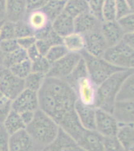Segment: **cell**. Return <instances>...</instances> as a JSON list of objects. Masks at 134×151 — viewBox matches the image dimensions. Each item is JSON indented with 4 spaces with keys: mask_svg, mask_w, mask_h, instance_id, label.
Segmentation results:
<instances>
[{
    "mask_svg": "<svg viewBox=\"0 0 134 151\" xmlns=\"http://www.w3.org/2000/svg\"><path fill=\"white\" fill-rule=\"evenodd\" d=\"M52 29L62 37L74 32V18L63 12L51 22Z\"/></svg>",
    "mask_w": 134,
    "mask_h": 151,
    "instance_id": "44dd1931",
    "label": "cell"
},
{
    "mask_svg": "<svg viewBox=\"0 0 134 151\" xmlns=\"http://www.w3.org/2000/svg\"><path fill=\"white\" fill-rule=\"evenodd\" d=\"M20 115H21V119L25 123V124L28 125L33 120L34 115H35V112H33V111H26V112L21 113Z\"/></svg>",
    "mask_w": 134,
    "mask_h": 151,
    "instance_id": "7dc6e473",
    "label": "cell"
},
{
    "mask_svg": "<svg viewBox=\"0 0 134 151\" xmlns=\"http://www.w3.org/2000/svg\"><path fill=\"white\" fill-rule=\"evenodd\" d=\"M104 151H126L116 135L104 137Z\"/></svg>",
    "mask_w": 134,
    "mask_h": 151,
    "instance_id": "e575fe53",
    "label": "cell"
},
{
    "mask_svg": "<svg viewBox=\"0 0 134 151\" xmlns=\"http://www.w3.org/2000/svg\"><path fill=\"white\" fill-rule=\"evenodd\" d=\"M4 58H5V54L3 53L1 48H0V65H3V61H4Z\"/></svg>",
    "mask_w": 134,
    "mask_h": 151,
    "instance_id": "f5cc1de1",
    "label": "cell"
},
{
    "mask_svg": "<svg viewBox=\"0 0 134 151\" xmlns=\"http://www.w3.org/2000/svg\"><path fill=\"white\" fill-rule=\"evenodd\" d=\"M122 40L134 50V32L125 33Z\"/></svg>",
    "mask_w": 134,
    "mask_h": 151,
    "instance_id": "c3c4849f",
    "label": "cell"
},
{
    "mask_svg": "<svg viewBox=\"0 0 134 151\" xmlns=\"http://www.w3.org/2000/svg\"><path fill=\"white\" fill-rule=\"evenodd\" d=\"M10 39H16L14 32V23L5 20L0 28V41Z\"/></svg>",
    "mask_w": 134,
    "mask_h": 151,
    "instance_id": "8d00e7d4",
    "label": "cell"
},
{
    "mask_svg": "<svg viewBox=\"0 0 134 151\" xmlns=\"http://www.w3.org/2000/svg\"><path fill=\"white\" fill-rule=\"evenodd\" d=\"M116 136L126 151L134 150V124L118 123Z\"/></svg>",
    "mask_w": 134,
    "mask_h": 151,
    "instance_id": "7402d4cb",
    "label": "cell"
},
{
    "mask_svg": "<svg viewBox=\"0 0 134 151\" xmlns=\"http://www.w3.org/2000/svg\"><path fill=\"white\" fill-rule=\"evenodd\" d=\"M27 52V56L28 58L31 61H35V59L39 58L40 56H42V54H40L39 50H38L36 45L34 44L31 47H29L28 50H26Z\"/></svg>",
    "mask_w": 134,
    "mask_h": 151,
    "instance_id": "bcb514c9",
    "label": "cell"
},
{
    "mask_svg": "<svg viewBox=\"0 0 134 151\" xmlns=\"http://www.w3.org/2000/svg\"><path fill=\"white\" fill-rule=\"evenodd\" d=\"M47 78V75L43 73L31 72L24 80H25V87L26 89L32 90L33 91L38 92L44 83V81Z\"/></svg>",
    "mask_w": 134,
    "mask_h": 151,
    "instance_id": "f1b7e54d",
    "label": "cell"
},
{
    "mask_svg": "<svg viewBox=\"0 0 134 151\" xmlns=\"http://www.w3.org/2000/svg\"><path fill=\"white\" fill-rule=\"evenodd\" d=\"M130 12L134 13V0H125Z\"/></svg>",
    "mask_w": 134,
    "mask_h": 151,
    "instance_id": "f907efd6",
    "label": "cell"
},
{
    "mask_svg": "<svg viewBox=\"0 0 134 151\" xmlns=\"http://www.w3.org/2000/svg\"><path fill=\"white\" fill-rule=\"evenodd\" d=\"M40 151H85L80 148L74 139L60 128L58 136L51 143Z\"/></svg>",
    "mask_w": 134,
    "mask_h": 151,
    "instance_id": "4fadbf2b",
    "label": "cell"
},
{
    "mask_svg": "<svg viewBox=\"0 0 134 151\" xmlns=\"http://www.w3.org/2000/svg\"><path fill=\"white\" fill-rule=\"evenodd\" d=\"M100 32L104 35L108 47L118 44L123 40L125 34L117 20L103 21L100 26Z\"/></svg>",
    "mask_w": 134,
    "mask_h": 151,
    "instance_id": "5bb4252c",
    "label": "cell"
},
{
    "mask_svg": "<svg viewBox=\"0 0 134 151\" xmlns=\"http://www.w3.org/2000/svg\"><path fill=\"white\" fill-rule=\"evenodd\" d=\"M102 17L103 21L116 20V0H104Z\"/></svg>",
    "mask_w": 134,
    "mask_h": 151,
    "instance_id": "d6a6232c",
    "label": "cell"
},
{
    "mask_svg": "<svg viewBox=\"0 0 134 151\" xmlns=\"http://www.w3.org/2000/svg\"><path fill=\"white\" fill-rule=\"evenodd\" d=\"M2 126L9 135H11L21 130L25 129L26 127V125L21 119L20 113L13 109L10 111V113L2 122Z\"/></svg>",
    "mask_w": 134,
    "mask_h": 151,
    "instance_id": "cb8c5ba5",
    "label": "cell"
},
{
    "mask_svg": "<svg viewBox=\"0 0 134 151\" xmlns=\"http://www.w3.org/2000/svg\"><path fill=\"white\" fill-rule=\"evenodd\" d=\"M27 14L25 0H7L6 20L16 23L23 21Z\"/></svg>",
    "mask_w": 134,
    "mask_h": 151,
    "instance_id": "ffe728a7",
    "label": "cell"
},
{
    "mask_svg": "<svg viewBox=\"0 0 134 151\" xmlns=\"http://www.w3.org/2000/svg\"><path fill=\"white\" fill-rule=\"evenodd\" d=\"M12 110V100L0 91V124H2Z\"/></svg>",
    "mask_w": 134,
    "mask_h": 151,
    "instance_id": "d590c367",
    "label": "cell"
},
{
    "mask_svg": "<svg viewBox=\"0 0 134 151\" xmlns=\"http://www.w3.org/2000/svg\"><path fill=\"white\" fill-rule=\"evenodd\" d=\"M8 69L17 77L25 79L32 72V61L28 58L25 59V61L14 65Z\"/></svg>",
    "mask_w": 134,
    "mask_h": 151,
    "instance_id": "4dcf8cb0",
    "label": "cell"
},
{
    "mask_svg": "<svg viewBox=\"0 0 134 151\" xmlns=\"http://www.w3.org/2000/svg\"><path fill=\"white\" fill-rule=\"evenodd\" d=\"M25 89L24 79L17 77L7 69L0 82V91L13 101Z\"/></svg>",
    "mask_w": 134,
    "mask_h": 151,
    "instance_id": "30bf717a",
    "label": "cell"
},
{
    "mask_svg": "<svg viewBox=\"0 0 134 151\" xmlns=\"http://www.w3.org/2000/svg\"><path fill=\"white\" fill-rule=\"evenodd\" d=\"M133 68H126L117 72L98 86V97L96 109H102L108 113H113L114 107L121 87L124 80L132 73Z\"/></svg>",
    "mask_w": 134,
    "mask_h": 151,
    "instance_id": "3957f363",
    "label": "cell"
},
{
    "mask_svg": "<svg viewBox=\"0 0 134 151\" xmlns=\"http://www.w3.org/2000/svg\"><path fill=\"white\" fill-rule=\"evenodd\" d=\"M102 58L121 68H134V50L123 40L118 44L109 47Z\"/></svg>",
    "mask_w": 134,
    "mask_h": 151,
    "instance_id": "5b68a950",
    "label": "cell"
},
{
    "mask_svg": "<svg viewBox=\"0 0 134 151\" xmlns=\"http://www.w3.org/2000/svg\"><path fill=\"white\" fill-rule=\"evenodd\" d=\"M1 126H2V124H0V127H1Z\"/></svg>",
    "mask_w": 134,
    "mask_h": 151,
    "instance_id": "11a10c76",
    "label": "cell"
},
{
    "mask_svg": "<svg viewBox=\"0 0 134 151\" xmlns=\"http://www.w3.org/2000/svg\"><path fill=\"white\" fill-rule=\"evenodd\" d=\"M49 0H25L27 12L42 9Z\"/></svg>",
    "mask_w": 134,
    "mask_h": 151,
    "instance_id": "7bdbcfd3",
    "label": "cell"
},
{
    "mask_svg": "<svg viewBox=\"0 0 134 151\" xmlns=\"http://www.w3.org/2000/svg\"><path fill=\"white\" fill-rule=\"evenodd\" d=\"M80 54L85 62L90 79L98 86L111 76L124 69L109 63L102 57L92 56L85 50Z\"/></svg>",
    "mask_w": 134,
    "mask_h": 151,
    "instance_id": "277c9868",
    "label": "cell"
},
{
    "mask_svg": "<svg viewBox=\"0 0 134 151\" xmlns=\"http://www.w3.org/2000/svg\"><path fill=\"white\" fill-rule=\"evenodd\" d=\"M25 59H28L27 52H26L25 50L19 47L14 51L5 54L3 66L5 68H9L14 65L25 61Z\"/></svg>",
    "mask_w": 134,
    "mask_h": 151,
    "instance_id": "f546056e",
    "label": "cell"
},
{
    "mask_svg": "<svg viewBox=\"0 0 134 151\" xmlns=\"http://www.w3.org/2000/svg\"><path fill=\"white\" fill-rule=\"evenodd\" d=\"M88 11L89 8L86 0H66L64 12L73 18Z\"/></svg>",
    "mask_w": 134,
    "mask_h": 151,
    "instance_id": "d4e9b609",
    "label": "cell"
},
{
    "mask_svg": "<svg viewBox=\"0 0 134 151\" xmlns=\"http://www.w3.org/2000/svg\"><path fill=\"white\" fill-rule=\"evenodd\" d=\"M8 68H5L4 66L2 65H0V82H1V80H2V77H3V76L6 73L7 70Z\"/></svg>",
    "mask_w": 134,
    "mask_h": 151,
    "instance_id": "816d5d0a",
    "label": "cell"
},
{
    "mask_svg": "<svg viewBox=\"0 0 134 151\" xmlns=\"http://www.w3.org/2000/svg\"><path fill=\"white\" fill-rule=\"evenodd\" d=\"M88 76H89L88 73L87 67H86L84 59L81 58L75 68H73V70L66 79H64V80H66V82L74 89L80 80L85 77H88Z\"/></svg>",
    "mask_w": 134,
    "mask_h": 151,
    "instance_id": "484cf974",
    "label": "cell"
},
{
    "mask_svg": "<svg viewBox=\"0 0 134 151\" xmlns=\"http://www.w3.org/2000/svg\"><path fill=\"white\" fill-rule=\"evenodd\" d=\"M9 134L2 126L0 127V151H9Z\"/></svg>",
    "mask_w": 134,
    "mask_h": 151,
    "instance_id": "ee69618b",
    "label": "cell"
},
{
    "mask_svg": "<svg viewBox=\"0 0 134 151\" xmlns=\"http://www.w3.org/2000/svg\"><path fill=\"white\" fill-rule=\"evenodd\" d=\"M17 40L18 42L19 47L22 49L25 50L34 44H35V42H36V39L34 35L20 38V39H17Z\"/></svg>",
    "mask_w": 134,
    "mask_h": 151,
    "instance_id": "f6af8a7d",
    "label": "cell"
},
{
    "mask_svg": "<svg viewBox=\"0 0 134 151\" xmlns=\"http://www.w3.org/2000/svg\"><path fill=\"white\" fill-rule=\"evenodd\" d=\"M66 2V0H49L42 9L52 22L62 13H63Z\"/></svg>",
    "mask_w": 134,
    "mask_h": 151,
    "instance_id": "83f0119b",
    "label": "cell"
},
{
    "mask_svg": "<svg viewBox=\"0 0 134 151\" xmlns=\"http://www.w3.org/2000/svg\"><path fill=\"white\" fill-rule=\"evenodd\" d=\"M74 91L80 102L96 108L98 97V85L96 84L89 76L80 80Z\"/></svg>",
    "mask_w": 134,
    "mask_h": 151,
    "instance_id": "52a82bcc",
    "label": "cell"
},
{
    "mask_svg": "<svg viewBox=\"0 0 134 151\" xmlns=\"http://www.w3.org/2000/svg\"><path fill=\"white\" fill-rule=\"evenodd\" d=\"M127 100H134V68L124 80L117 96V101Z\"/></svg>",
    "mask_w": 134,
    "mask_h": 151,
    "instance_id": "4316f807",
    "label": "cell"
},
{
    "mask_svg": "<svg viewBox=\"0 0 134 151\" xmlns=\"http://www.w3.org/2000/svg\"><path fill=\"white\" fill-rule=\"evenodd\" d=\"M24 20L33 31L34 35L51 25V21L43 9L27 12Z\"/></svg>",
    "mask_w": 134,
    "mask_h": 151,
    "instance_id": "e0dca14e",
    "label": "cell"
},
{
    "mask_svg": "<svg viewBox=\"0 0 134 151\" xmlns=\"http://www.w3.org/2000/svg\"><path fill=\"white\" fill-rule=\"evenodd\" d=\"M14 32H15L16 39L34 35L33 32L31 30V28L25 21V20L14 23Z\"/></svg>",
    "mask_w": 134,
    "mask_h": 151,
    "instance_id": "74e56055",
    "label": "cell"
},
{
    "mask_svg": "<svg viewBox=\"0 0 134 151\" xmlns=\"http://www.w3.org/2000/svg\"><path fill=\"white\" fill-rule=\"evenodd\" d=\"M130 10L125 0H116V20L130 14Z\"/></svg>",
    "mask_w": 134,
    "mask_h": 151,
    "instance_id": "b9f144b4",
    "label": "cell"
},
{
    "mask_svg": "<svg viewBox=\"0 0 134 151\" xmlns=\"http://www.w3.org/2000/svg\"><path fill=\"white\" fill-rule=\"evenodd\" d=\"M38 96L39 109L58 125L65 116L75 111L77 94L66 80L47 76Z\"/></svg>",
    "mask_w": 134,
    "mask_h": 151,
    "instance_id": "6da1fadb",
    "label": "cell"
},
{
    "mask_svg": "<svg viewBox=\"0 0 134 151\" xmlns=\"http://www.w3.org/2000/svg\"><path fill=\"white\" fill-rule=\"evenodd\" d=\"M4 21H0V28H1V26H2V22H3Z\"/></svg>",
    "mask_w": 134,
    "mask_h": 151,
    "instance_id": "db71d44e",
    "label": "cell"
},
{
    "mask_svg": "<svg viewBox=\"0 0 134 151\" xmlns=\"http://www.w3.org/2000/svg\"><path fill=\"white\" fill-rule=\"evenodd\" d=\"M86 1L88 5L89 11L103 21L102 10H103L104 0H86Z\"/></svg>",
    "mask_w": 134,
    "mask_h": 151,
    "instance_id": "ab89813d",
    "label": "cell"
},
{
    "mask_svg": "<svg viewBox=\"0 0 134 151\" xmlns=\"http://www.w3.org/2000/svg\"><path fill=\"white\" fill-rule=\"evenodd\" d=\"M113 115L118 123L134 124V100L116 101Z\"/></svg>",
    "mask_w": 134,
    "mask_h": 151,
    "instance_id": "ac0fdd59",
    "label": "cell"
},
{
    "mask_svg": "<svg viewBox=\"0 0 134 151\" xmlns=\"http://www.w3.org/2000/svg\"><path fill=\"white\" fill-rule=\"evenodd\" d=\"M51 66V63L50 62L45 56L42 55L39 58L35 59V61H32V71L36 73H43L47 75Z\"/></svg>",
    "mask_w": 134,
    "mask_h": 151,
    "instance_id": "836d02e7",
    "label": "cell"
},
{
    "mask_svg": "<svg viewBox=\"0 0 134 151\" xmlns=\"http://www.w3.org/2000/svg\"><path fill=\"white\" fill-rule=\"evenodd\" d=\"M12 109L18 113L26 111H35L39 109L38 92L25 89L12 101Z\"/></svg>",
    "mask_w": 134,
    "mask_h": 151,
    "instance_id": "9c48e42d",
    "label": "cell"
},
{
    "mask_svg": "<svg viewBox=\"0 0 134 151\" xmlns=\"http://www.w3.org/2000/svg\"><path fill=\"white\" fill-rule=\"evenodd\" d=\"M81 54L78 53H70L59 60L51 64L47 77L58 78L64 80L68 76L78 62L81 59Z\"/></svg>",
    "mask_w": 134,
    "mask_h": 151,
    "instance_id": "8992f818",
    "label": "cell"
},
{
    "mask_svg": "<svg viewBox=\"0 0 134 151\" xmlns=\"http://www.w3.org/2000/svg\"><path fill=\"white\" fill-rule=\"evenodd\" d=\"M131 151H134V150H131Z\"/></svg>",
    "mask_w": 134,
    "mask_h": 151,
    "instance_id": "9f6ffc18",
    "label": "cell"
},
{
    "mask_svg": "<svg viewBox=\"0 0 134 151\" xmlns=\"http://www.w3.org/2000/svg\"><path fill=\"white\" fill-rule=\"evenodd\" d=\"M7 0H0V21L6 20Z\"/></svg>",
    "mask_w": 134,
    "mask_h": 151,
    "instance_id": "681fc988",
    "label": "cell"
},
{
    "mask_svg": "<svg viewBox=\"0 0 134 151\" xmlns=\"http://www.w3.org/2000/svg\"><path fill=\"white\" fill-rule=\"evenodd\" d=\"M26 132L41 148L51 143L59 134L60 127L51 116L37 109L33 120L25 127Z\"/></svg>",
    "mask_w": 134,
    "mask_h": 151,
    "instance_id": "7a4b0ae2",
    "label": "cell"
},
{
    "mask_svg": "<svg viewBox=\"0 0 134 151\" xmlns=\"http://www.w3.org/2000/svg\"><path fill=\"white\" fill-rule=\"evenodd\" d=\"M118 121L113 113H108L102 109H96V130L104 137L116 135Z\"/></svg>",
    "mask_w": 134,
    "mask_h": 151,
    "instance_id": "ba28073f",
    "label": "cell"
},
{
    "mask_svg": "<svg viewBox=\"0 0 134 151\" xmlns=\"http://www.w3.org/2000/svg\"><path fill=\"white\" fill-rule=\"evenodd\" d=\"M85 50L92 56L101 58L109 47L100 29L85 35Z\"/></svg>",
    "mask_w": 134,
    "mask_h": 151,
    "instance_id": "7c38bea8",
    "label": "cell"
},
{
    "mask_svg": "<svg viewBox=\"0 0 134 151\" xmlns=\"http://www.w3.org/2000/svg\"><path fill=\"white\" fill-rule=\"evenodd\" d=\"M63 45L70 53L80 54L85 48V35L73 32L63 37Z\"/></svg>",
    "mask_w": 134,
    "mask_h": 151,
    "instance_id": "603a6c76",
    "label": "cell"
},
{
    "mask_svg": "<svg viewBox=\"0 0 134 151\" xmlns=\"http://www.w3.org/2000/svg\"><path fill=\"white\" fill-rule=\"evenodd\" d=\"M103 22L101 19L88 11L74 19V32L85 35L100 29Z\"/></svg>",
    "mask_w": 134,
    "mask_h": 151,
    "instance_id": "9a60e30c",
    "label": "cell"
},
{
    "mask_svg": "<svg viewBox=\"0 0 134 151\" xmlns=\"http://www.w3.org/2000/svg\"><path fill=\"white\" fill-rule=\"evenodd\" d=\"M19 47H20L17 39H10V40H4L0 41V48L5 54L14 51Z\"/></svg>",
    "mask_w": 134,
    "mask_h": 151,
    "instance_id": "60d3db41",
    "label": "cell"
},
{
    "mask_svg": "<svg viewBox=\"0 0 134 151\" xmlns=\"http://www.w3.org/2000/svg\"><path fill=\"white\" fill-rule=\"evenodd\" d=\"M117 21L125 33L134 32V13L130 12V14L118 19Z\"/></svg>",
    "mask_w": 134,
    "mask_h": 151,
    "instance_id": "f35d334b",
    "label": "cell"
},
{
    "mask_svg": "<svg viewBox=\"0 0 134 151\" xmlns=\"http://www.w3.org/2000/svg\"><path fill=\"white\" fill-rule=\"evenodd\" d=\"M96 109L94 107L84 105L78 100L76 101V113L85 129L96 130Z\"/></svg>",
    "mask_w": 134,
    "mask_h": 151,
    "instance_id": "d6986e66",
    "label": "cell"
},
{
    "mask_svg": "<svg viewBox=\"0 0 134 151\" xmlns=\"http://www.w3.org/2000/svg\"><path fill=\"white\" fill-rule=\"evenodd\" d=\"M9 151H40L43 148L35 143L25 129L9 136Z\"/></svg>",
    "mask_w": 134,
    "mask_h": 151,
    "instance_id": "8fae6325",
    "label": "cell"
},
{
    "mask_svg": "<svg viewBox=\"0 0 134 151\" xmlns=\"http://www.w3.org/2000/svg\"><path fill=\"white\" fill-rule=\"evenodd\" d=\"M68 53V50L63 44L55 45L50 48L45 57L52 64L62 58H63Z\"/></svg>",
    "mask_w": 134,
    "mask_h": 151,
    "instance_id": "1f68e13d",
    "label": "cell"
},
{
    "mask_svg": "<svg viewBox=\"0 0 134 151\" xmlns=\"http://www.w3.org/2000/svg\"><path fill=\"white\" fill-rule=\"evenodd\" d=\"M85 151H104V137L96 130H86L77 141Z\"/></svg>",
    "mask_w": 134,
    "mask_h": 151,
    "instance_id": "2e32d148",
    "label": "cell"
}]
</instances>
